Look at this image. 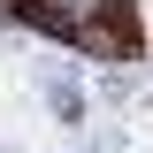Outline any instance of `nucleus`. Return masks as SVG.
I'll return each instance as SVG.
<instances>
[{
	"mask_svg": "<svg viewBox=\"0 0 153 153\" xmlns=\"http://www.w3.org/2000/svg\"><path fill=\"white\" fill-rule=\"evenodd\" d=\"M38 100L54 107V123H76V130L92 123V92H76L69 76H54V69H38Z\"/></svg>",
	"mask_w": 153,
	"mask_h": 153,
	"instance_id": "nucleus-1",
	"label": "nucleus"
},
{
	"mask_svg": "<svg viewBox=\"0 0 153 153\" xmlns=\"http://www.w3.org/2000/svg\"><path fill=\"white\" fill-rule=\"evenodd\" d=\"M54 8H61V16H69V23H92V16H107L115 0H54Z\"/></svg>",
	"mask_w": 153,
	"mask_h": 153,
	"instance_id": "nucleus-2",
	"label": "nucleus"
},
{
	"mask_svg": "<svg viewBox=\"0 0 153 153\" xmlns=\"http://www.w3.org/2000/svg\"><path fill=\"white\" fill-rule=\"evenodd\" d=\"M16 8H23V0H0V23H16Z\"/></svg>",
	"mask_w": 153,
	"mask_h": 153,
	"instance_id": "nucleus-3",
	"label": "nucleus"
}]
</instances>
